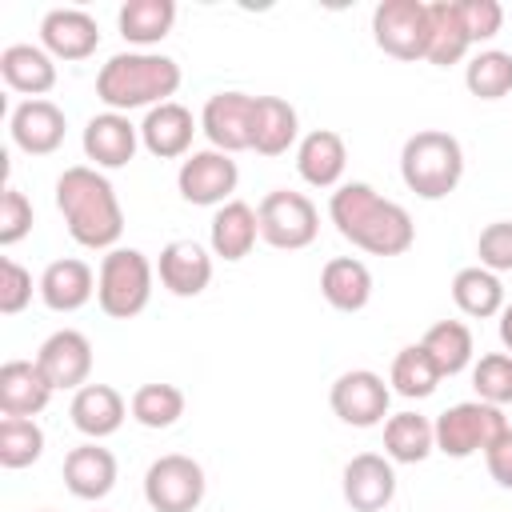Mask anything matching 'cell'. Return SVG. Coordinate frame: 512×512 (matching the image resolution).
Here are the masks:
<instances>
[{"label": "cell", "mask_w": 512, "mask_h": 512, "mask_svg": "<svg viewBox=\"0 0 512 512\" xmlns=\"http://www.w3.org/2000/svg\"><path fill=\"white\" fill-rule=\"evenodd\" d=\"M328 216H332L336 232L368 256H404L416 240V224H412L408 208L380 196L364 180L340 184L328 200Z\"/></svg>", "instance_id": "cell-1"}, {"label": "cell", "mask_w": 512, "mask_h": 512, "mask_svg": "<svg viewBox=\"0 0 512 512\" xmlns=\"http://www.w3.org/2000/svg\"><path fill=\"white\" fill-rule=\"evenodd\" d=\"M56 208L64 216L68 236L80 248L112 252L124 232V208L116 200L112 180L92 164H72L56 176Z\"/></svg>", "instance_id": "cell-2"}, {"label": "cell", "mask_w": 512, "mask_h": 512, "mask_svg": "<svg viewBox=\"0 0 512 512\" xmlns=\"http://www.w3.org/2000/svg\"><path fill=\"white\" fill-rule=\"evenodd\" d=\"M180 88V64L164 52H116L96 72V96L108 112L168 104Z\"/></svg>", "instance_id": "cell-3"}, {"label": "cell", "mask_w": 512, "mask_h": 512, "mask_svg": "<svg viewBox=\"0 0 512 512\" xmlns=\"http://www.w3.org/2000/svg\"><path fill=\"white\" fill-rule=\"evenodd\" d=\"M400 176L420 200H444L464 180V148L452 132L424 128L400 148Z\"/></svg>", "instance_id": "cell-4"}, {"label": "cell", "mask_w": 512, "mask_h": 512, "mask_svg": "<svg viewBox=\"0 0 512 512\" xmlns=\"http://www.w3.org/2000/svg\"><path fill=\"white\" fill-rule=\"evenodd\" d=\"M152 260L140 248H112L96 272V304L112 320H132L152 300Z\"/></svg>", "instance_id": "cell-5"}, {"label": "cell", "mask_w": 512, "mask_h": 512, "mask_svg": "<svg viewBox=\"0 0 512 512\" xmlns=\"http://www.w3.org/2000/svg\"><path fill=\"white\" fill-rule=\"evenodd\" d=\"M432 424H436V452H444L452 460L484 452L500 432H508L504 408L484 404V400H460V404L444 408Z\"/></svg>", "instance_id": "cell-6"}, {"label": "cell", "mask_w": 512, "mask_h": 512, "mask_svg": "<svg viewBox=\"0 0 512 512\" xmlns=\"http://www.w3.org/2000/svg\"><path fill=\"white\" fill-rule=\"evenodd\" d=\"M256 220H260V240L280 248V252H296L308 248L320 232V212L304 192L292 188H272L260 204H256Z\"/></svg>", "instance_id": "cell-7"}, {"label": "cell", "mask_w": 512, "mask_h": 512, "mask_svg": "<svg viewBox=\"0 0 512 512\" xmlns=\"http://www.w3.org/2000/svg\"><path fill=\"white\" fill-rule=\"evenodd\" d=\"M204 488H208L204 468L184 452H168L152 460L144 472V500L152 512H196Z\"/></svg>", "instance_id": "cell-8"}, {"label": "cell", "mask_w": 512, "mask_h": 512, "mask_svg": "<svg viewBox=\"0 0 512 512\" xmlns=\"http://www.w3.org/2000/svg\"><path fill=\"white\" fill-rule=\"evenodd\" d=\"M372 40L392 60H424V48H428V4L424 0H384V4H376Z\"/></svg>", "instance_id": "cell-9"}, {"label": "cell", "mask_w": 512, "mask_h": 512, "mask_svg": "<svg viewBox=\"0 0 512 512\" xmlns=\"http://www.w3.org/2000/svg\"><path fill=\"white\" fill-rule=\"evenodd\" d=\"M240 184V168L228 152H216V148H200V152H188L180 160V172H176V188L188 204H200V208H220L232 200Z\"/></svg>", "instance_id": "cell-10"}, {"label": "cell", "mask_w": 512, "mask_h": 512, "mask_svg": "<svg viewBox=\"0 0 512 512\" xmlns=\"http://www.w3.org/2000/svg\"><path fill=\"white\" fill-rule=\"evenodd\" d=\"M388 400H392V388H388L384 376L372 372V368L340 372V376L332 380V392H328L332 412H336L348 428H376V424H384Z\"/></svg>", "instance_id": "cell-11"}, {"label": "cell", "mask_w": 512, "mask_h": 512, "mask_svg": "<svg viewBox=\"0 0 512 512\" xmlns=\"http://www.w3.org/2000/svg\"><path fill=\"white\" fill-rule=\"evenodd\" d=\"M252 112H256V96L248 92H216L204 100L200 112V132L208 136V144L216 152H244L252 148Z\"/></svg>", "instance_id": "cell-12"}, {"label": "cell", "mask_w": 512, "mask_h": 512, "mask_svg": "<svg viewBox=\"0 0 512 512\" xmlns=\"http://www.w3.org/2000/svg\"><path fill=\"white\" fill-rule=\"evenodd\" d=\"M340 492H344L352 512H380V508H388L392 496H396V468H392V460L380 456V452L352 456L344 464Z\"/></svg>", "instance_id": "cell-13"}, {"label": "cell", "mask_w": 512, "mask_h": 512, "mask_svg": "<svg viewBox=\"0 0 512 512\" xmlns=\"http://www.w3.org/2000/svg\"><path fill=\"white\" fill-rule=\"evenodd\" d=\"M40 372L48 376L52 388H84L92 376V340L80 328H56L40 352H36Z\"/></svg>", "instance_id": "cell-14"}, {"label": "cell", "mask_w": 512, "mask_h": 512, "mask_svg": "<svg viewBox=\"0 0 512 512\" xmlns=\"http://www.w3.org/2000/svg\"><path fill=\"white\" fill-rule=\"evenodd\" d=\"M40 48L52 60H88L100 48V24L84 8H52L40 20Z\"/></svg>", "instance_id": "cell-15"}, {"label": "cell", "mask_w": 512, "mask_h": 512, "mask_svg": "<svg viewBox=\"0 0 512 512\" xmlns=\"http://www.w3.org/2000/svg\"><path fill=\"white\" fill-rule=\"evenodd\" d=\"M84 156L92 160V168H124L136 148H140V124H132L124 112H96L84 124Z\"/></svg>", "instance_id": "cell-16"}, {"label": "cell", "mask_w": 512, "mask_h": 512, "mask_svg": "<svg viewBox=\"0 0 512 512\" xmlns=\"http://www.w3.org/2000/svg\"><path fill=\"white\" fill-rule=\"evenodd\" d=\"M8 132H12V144L28 156H52L60 144H64V132H68V120L64 112L52 104V100H20L8 116Z\"/></svg>", "instance_id": "cell-17"}, {"label": "cell", "mask_w": 512, "mask_h": 512, "mask_svg": "<svg viewBox=\"0 0 512 512\" xmlns=\"http://www.w3.org/2000/svg\"><path fill=\"white\" fill-rule=\"evenodd\" d=\"M156 276L172 296H200L212 284V256L196 240H168L156 260Z\"/></svg>", "instance_id": "cell-18"}, {"label": "cell", "mask_w": 512, "mask_h": 512, "mask_svg": "<svg viewBox=\"0 0 512 512\" xmlns=\"http://www.w3.org/2000/svg\"><path fill=\"white\" fill-rule=\"evenodd\" d=\"M192 136H196V116H192L184 104H176V100L148 108L144 120H140V144H144L156 160L188 156Z\"/></svg>", "instance_id": "cell-19"}, {"label": "cell", "mask_w": 512, "mask_h": 512, "mask_svg": "<svg viewBox=\"0 0 512 512\" xmlns=\"http://www.w3.org/2000/svg\"><path fill=\"white\" fill-rule=\"evenodd\" d=\"M348 168V148L344 136L332 128H312L296 144V172L312 188H340V176Z\"/></svg>", "instance_id": "cell-20"}, {"label": "cell", "mask_w": 512, "mask_h": 512, "mask_svg": "<svg viewBox=\"0 0 512 512\" xmlns=\"http://www.w3.org/2000/svg\"><path fill=\"white\" fill-rule=\"evenodd\" d=\"M64 488L76 500H104L116 488V456L100 448V440H88L64 456Z\"/></svg>", "instance_id": "cell-21"}, {"label": "cell", "mask_w": 512, "mask_h": 512, "mask_svg": "<svg viewBox=\"0 0 512 512\" xmlns=\"http://www.w3.org/2000/svg\"><path fill=\"white\" fill-rule=\"evenodd\" d=\"M40 300L52 308V312H76L84 308L92 296H96V272L76 260V256H64V260H52L44 272H40V284H36Z\"/></svg>", "instance_id": "cell-22"}, {"label": "cell", "mask_w": 512, "mask_h": 512, "mask_svg": "<svg viewBox=\"0 0 512 512\" xmlns=\"http://www.w3.org/2000/svg\"><path fill=\"white\" fill-rule=\"evenodd\" d=\"M52 384H48V376L40 372V364L36 360H8L4 368H0V412L4 416H36V412H44L48 408V400H52Z\"/></svg>", "instance_id": "cell-23"}, {"label": "cell", "mask_w": 512, "mask_h": 512, "mask_svg": "<svg viewBox=\"0 0 512 512\" xmlns=\"http://www.w3.org/2000/svg\"><path fill=\"white\" fill-rule=\"evenodd\" d=\"M68 416H72L76 432H84L88 440H104V436L120 432V424L128 416V404L112 384H84V388H76V396L68 404Z\"/></svg>", "instance_id": "cell-24"}, {"label": "cell", "mask_w": 512, "mask_h": 512, "mask_svg": "<svg viewBox=\"0 0 512 512\" xmlns=\"http://www.w3.org/2000/svg\"><path fill=\"white\" fill-rule=\"evenodd\" d=\"M260 240V220H256V208L244 204V200H228L216 208L212 224H208V244H212V256L236 264L244 260Z\"/></svg>", "instance_id": "cell-25"}, {"label": "cell", "mask_w": 512, "mask_h": 512, "mask_svg": "<svg viewBox=\"0 0 512 512\" xmlns=\"http://www.w3.org/2000/svg\"><path fill=\"white\" fill-rule=\"evenodd\" d=\"M0 76L12 92H24L28 100H44V92L56 88V60L40 44H8L0 52Z\"/></svg>", "instance_id": "cell-26"}, {"label": "cell", "mask_w": 512, "mask_h": 512, "mask_svg": "<svg viewBox=\"0 0 512 512\" xmlns=\"http://www.w3.org/2000/svg\"><path fill=\"white\" fill-rule=\"evenodd\" d=\"M300 140V116L284 96H256L252 112V152L284 156Z\"/></svg>", "instance_id": "cell-27"}, {"label": "cell", "mask_w": 512, "mask_h": 512, "mask_svg": "<svg viewBox=\"0 0 512 512\" xmlns=\"http://www.w3.org/2000/svg\"><path fill=\"white\" fill-rule=\"evenodd\" d=\"M320 296L336 312H360L372 300V272L356 256H332L320 268Z\"/></svg>", "instance_id": "cell-28"}, {"label": "cell", "mask_w": 512, "mask_h": 512, "mask_svg": "<svg viewBox=\"0 0 512 512\" xmlns=\"http://www.w3.org/2000/svg\"><path fill=\"white\" fill-rule=\"evenodd\" d=\"M468 48H472V40L464 32L456 0H432L428 4V48H424V60L436 64V68H448V64H460L468 56Z\"/></svg>", "instance_id": "cell-29"}, {"label": "cell", "mask_w": 512, "mask_h": 512, "mask_svg": "<svg viewBox=\"0 0 512 512\" xmlns=\"http://www.w3.org/2000/svg\"><path fill=\"white\" fill-rule=\"evenodd\" d=\"M436 452V424L420 412H396L384 420V456L392 464H420Z\"/></svg>", "instance_id": "cell-30"}, {"label": "cell", "mask_w": 512, "mask_h": 512, "mask_svg": "<svg viewBox=\"0 0 512 512\" xmlns=\"http://www.w3.org/2000/svg\"><path fill=\"white\" fill-rule=\"evenodd\" d=\"M452 304L472 320L500 316L504 312V284H500L496 272H488L480 264H468L452 276Z\"/></svg>", "instance_id": "cell-31"}, {"label": "cell", "mask_w": 512, "mask_h": 512, "mask_svg": "<svg viewBox=\"0 0 512 512\" xmlns=\"http://www.w3.org/2000/svg\"><path fill=\"white\" fill-rule=\"evenodd\" d=\"M116 20H120V36L128 44H136L140 52H148L152 44H160L172 32L176 4L172 0H128Z\"/></svg>", "instance_id": "cell-32"}, {"label": "cell", "mask_w": 512, "mask_h": 512, "mask_svg": "<svg viewBox=\"0 0 512 512\" xmlns=\"http://www.w3.org/2000/svg\"><path fill=\"white\" fill-rule=\"evenodd\" d=\"M424 352L432 356V364L440 368V376H456L472 364V328L464 320H436L428 332H424Z\"/></svg>", "instance_id": "cell-33"}, {"label": "cell", "mask_w": 512, "mask_h": 512, "mask_svg": "<svg viewBox=\"0 0 512 512\" xmlns=\"http://www.w3.org/2000/svg\"><path fill=\"white\" fill-rule=\"evenodd\" d=\"M440 380H444V376H440V368L432 364V356L424 352V344L400 348L396 360H392V372H388L392 392H400L404 400H424V396H432Z\"/></svg>", "instance_id": "cell-34"}, {"label": "cell", "mask_w": 512, "mask_h": 512, "mask_svg": "<svg viewBox=\"0 0 512 512\" xmlns=\"http://www.w3.org/2000/svg\"><path fill=\"white\" fill-rule=\"evenodd\" d=\"M464 84L476 100H504L512 92V52L504 48H484L468 60Z\"/></svg>", "instance_id": "cell-35"}, {"label": "cell", "mask_w": 512, "mask_h": 512, "mask_svg": "<svg viewBox=\"0 0 512 512\" xmlns=\"http://www.w3.org/2000/svg\"><path fill=\"white\" fill-rule=\"evenodd\" d=\"M128 412L144 428H172L184 416V392L176 384H140L128 400Z\"/></svg>", "instance_id": "cell-36"}, {"label": "cell", "mask_w": 512, "mask_h": 512, "mask_svg": "<svg viewBox=\"0 0 512 512\" xmlns=\"http://www.w3.org/2000/svg\"><path fill=\"white\" fill-rule=\"evenodd\" d=\"M44 452V428L28 416H0V464L28 468Z\"/></svg>", "instance_id": "cell-37"}, {"label": "cell", "mask_w": 512, "mask_h": 512, "mask_svg": "<svg viewBox=\"0 0 512 512\" xmlns=\"http://www.w3.org/2000/svg\"><path fill=\"white\" fill-rule=\"evenodd\" d=\"M472 388L484 404H512V352H484L472 364Z\"/></svg>", "instance_id": "cell-38"}, {"label": "cell", "mask_w": 512, "mask_h": 512, "mask_svg": "<svg viewBox=\"0 0 512 512\" xmlns=\"http://www.w3.org/2000/svg\"><path fill=\"white\" fill-rule=\"evenodd\" d=\"M28 232H32V200H28L16 184H8L4 196H0V244L12 248V244H20Z\"/></svg>", "instance_id": "cell-39"}, {"label": "cell", "mask_w": 512, "mask_h": 512, "mask_svg": "<svg viewBox=\"0 0 512 512\" xmlns=\"http://www.w3.org/2000/svg\"><path fill=\"white\" fill-rule=\"evenodd\" d=\"M476 256H480V268L496 276L512 272V220H492L476 240Z\"/></svg>", "instance_id": "cell-40"}, {"label": "cell", "mask_w": 512, "mask_h": 512, "mask_svg": "<svg viewBox=\"0 0 512 512\" xmlns=\"http://www.w3.org/2000/svg\"><path fill=\"white\" fill-rule=\"evenodd\" d=\"M28 300H32V272L16 264L12 256H4L0 260V312L16 316L28 308Z\"/></svg>", "instance_id": "cell-41"}, {"label": "cell", "mask_w": 512, "mask_h": 512, "mask_svg": "<svg viewBox=\"0 0 512 512\" xmlns=\"http://www.w3.org/2000/svg\"><path fill=\"white\" fill-rule=\"evenodd\" d=\"M456 8H460V20H464V32L472 44L492 40L504 24V8L496 0H456Z\"/></svg>", "instance_id": "cell-42"}, {"label": "cell", "mask_w": 512, "mask_h": 512, "mask_svg": "<svg viewBox=\"0 0 512 512\" xmlns=\"http://www.w3.org/2000/svg\"><path fill=\"white\" fill-rule=\"evenodd\" d=\"M484 464H488V476H492L500 488H512V428L500 432V436L484 448Z\"/></svg>", "instance_id": "cell-43"}, {"label": "cell", "mask_w": 512, "mask_h": 512, "mask_svg": "<svg viewBox=\"0 0 512 512\" xmlns=\"http://www.w3.org/2000/svg\"><path fill=\"white\" fill-rule=\"evenodd\" d=\"M500 344H504V352H512V304H504V312H500Z\"/></svg>", "instance_id": "cell-44"}, {"label": "cell", "mask_w": 512, "mask_h": 512, "mask_svg": "<svg viewBox=\"0 0 512 512\" xmlns=\"http://www.w3.org/2000/svg\"><path fill=\"white\" fill-rule=\"evenodd\" d=\"M40 512H52V508H40Z\"/></svg>", "instance_id": "cell-45"}]
</instances>
